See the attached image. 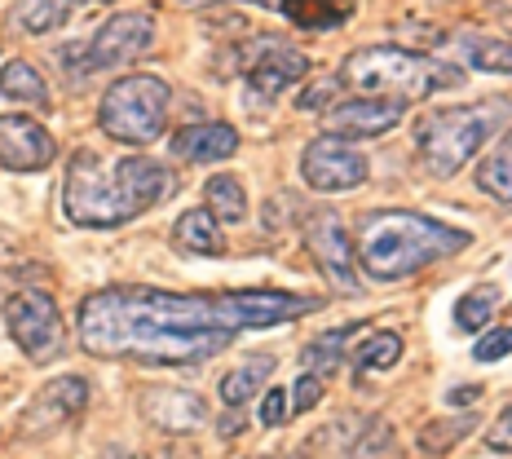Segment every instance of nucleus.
Here are the masks:
<instances>
[{
	"label": "nucleus",
	"instance_id": "3",
	"mask_svg": "<svg viewBox=\"0 0 512 459\" xmlns=\"http://www.w3.org/2000/svg\"><path fill=\"white\" fill-rule=\"evenodd\" d=\"M473 234L442 226V221L424 217V212L407 208H376L358 221V265L367 279L376 283H398L411 274L429 270V265L446 261V256H460Z\"/></svg>",
	"mask_w": 512,
	"mask_h": 459
},
{
	"label": "nucleus",
	"instance_id": "29",
	"mask_svg": "<svg viewBox=\"0 0 512 459\" xmlns=\"http://www.w3.org/2000/svg\"><path fill=\"white\" fill-rule=\"evenodd\" d=\"M473 429V415H460L455 424H429V429L420 433V451H429V455H442V451H451V442L460 433Z\"/></svg>",
	"mask_w": 512,
	"mask_h": 459
},
{
	"label": "nucleus",
	"instance_id": "23",
	"mask_svg": "<svg viewBox=\"0 0 512 459\" xmlns=\"http://www.w3.org/2000/svg\"><path fill=\"white\" fill-rule=\"evenodd\" d=\"M358 332H362V323H349V327H336V332H327V336L309 340V345L301 349V362L309 367V376H332L340 362H345V345H349V336H358Z\"/></svg>",
	"mask_w": 512,
	"mask_h": 459
},
{
	"label": "nucleus",
	"instance_id": "1",
	"mask_svg": "<svg viewBox=\"0 0 512 459\" xmlns=\"http://www.w3.org/2000/svg\"><path fill=\"white\" fill-rule=\"evenodd\" d=\"M80 345L93 358H124L146 367H190L230 345L234 327L221 296H186L159 287H106L84 296Z\"/></svg>",
	"mask_w": 512,
	"mask_h": 459
},
{
	"label": "nucleus",
	"instance_id": "33",
	"mask_svg": "<svg viewBox=\"0 0 512 459\" xmlns=\"http://www.w3.org/2000/svg\"><path fill=\"white\" fill-rule=\"evenodd\" d=\"M336 89H340V80H314V84H309V89L301 93V98H296V106H301V111H318V106L332 102Z\"/></svg>",
	"mask_w": 512,
	"mask_h": 459
},
{
	"label": "nucleus",
	"instance_id": "28",
	"mask_svg": "<svg viewBox=\"0 0 512 459\" xmlns=\"http://www.w3.org/2000/svg\"><path fill=\"white\" fill-rule=\"evenodd\" d=\"M398 358H402V336L398 332H376V336H367L362 340V349L354 354V367L367 376V371H389V367H398Z\"/></svg>",
	"mask_w": 512,
	"mask_h": 459
},
{
	"label": "nucleus",
	"instance_id": "12",
	"mask_svg": "<svg viewBox=\"0 0 512 459\" xmlns=\"http://www.w3.org/2000/svg\"><path fill=\"white\" fill-rule=\"evenodd\" d=\"M58 142L45 124H36L31 115H0V164L9 173H40L53 164Z\"/></svg>",
	"mask_w": 512,
	"mask_h": 459
},
{
	"label": "nucleus",
	"instance_id": "8",
	"mask_svg": "<svg viewBox=\"0 0 512 459\" xmlns=\"http://www.w3.org/2000/svg\"><path fill=\"white\" fill-rule=\"evenodd\" d=\"M305 248L314 256V265L323 270V279L336 287V292H362V274L354 261V243L340 230V221L332 212H314L305 221Z\"/></svg>",
	"mask_w": 512,
	"mask_h": 459
},
{
	"label": "nucleus",
	"instance_id": "32",
	"mask_svg": "<svg viewBox=\"0 0 512 459\" xmlns=\"http://www.w3.org/2000/svg\"><path fill=\"white\" fill-rule=\"evenodd\" d=\"M486 446L490 451H499V455H512V407L486 429Z\"/></svg>",
	"mask_w": 512,
	"mask_h": 459
},
{
	"label": "nucleus",
	"instance_id": "35",
	"mask_svg": "<svg viewBox=\"0 0 512 459\" xmlns=\"http://www.w3.org/2000/svg\"><path fill=\"white\" fill-rule=\"evenodd\" d=\"M482 398V389L477 384H460V389H451V407H468V402Z\"/></svg>",
	"mask_w": 512,
	"mask_h": 459
},
{
	"label": "nucleus",
	"instance_id": "20",
	"mask_svg": "<svg viewBox=\"0 0 512 459\" xmlns=\"http://www.w3.org/2000/svg\"><path fill=\"white\" fill-rule=\"evenodd\" d=\"M455 53H460V62H464V67H473V71L512 76V45H508V40H490V36L460 31V36H455Z\"/></svg>",
	"mask_w": 512,
	"mask_h": 459
},
{
	"label": "nucleus",
	"instance_id": "31",
	"mask_svg": "<svg viewBox=\"0 0 512 459\" xmlns=\"http://www.w3.org/2000/svg\"><path fill=\"white\" fill-rule=\"evenodd\" d=\"M323 389H327L323 376H309V371H305V376H296V389H292V411H296V415H301V411H314L318 402H323Z\"/></svg>",
	"mask_w": 512,
	"mask_h": 459
},
{
	"label": "nucleus",
	"instance_id": "2",
	"mask_svg": "<svg viewBox=\"0 0 512 459\" xmlns=\"http://www.w3.org/2000/svg\"><path fill=\"white\" fill-rule=\"evenodd\" d=\"M173 186V168L159 159H102L93 151H76L67 164V181H62V208L84 230H115L142 217L146 208L164 204Z\"/></svg>",
	"mask_w": 512,
	"mask_h": 459
},
{
	"label": "nucleus",
	"instance_id": "11",
	"mask_svg": "<svg viewBox=\"0 0 512 459\" xmlns=\"http://www.w3.org/2000/svg\"><path fill=\"white\" fill-rule=\"evenodd\" d=\"M155 45V23L146 14H115L98 27V36L84 49V71H106V67H124L137 62L146 49Z\"/></svg>",
	"mask_w": 512,
	"mask_h": 459
},
{
	"label": "nucleus",
	"instance_id": "10",
	"mask_svg": "<svg viewBox=\"0 0 512 459\" xmlns=\"http://www.w3.org/2000/svg\"><path fill=\"white\" fill-rule=\"evenodd\" d=\"M226 318L234 332H252V327H279L292 318L314 314V296H292V292H270V287H248V292H221Z\"/></svg>",
	"mask_w": 512,
	"mask_h": 459
},
{
	"label": "nucleus",
	"instance_id": "26",
	"mask_svg": "<svg viewBox=\"0 0 512 459\" xmlns=\"http://www.w3.org/2000/svg\"><path fill=\"white\" fill-rule=\"evenodd\" d=\"M204 199H208V212L217 221H230V226H239L243 217H248V195H243L239 177H212L204 186Z\"/></svg>",
	"mask_w": 512,
	"mask_h": 459
},
{
	"label": "nucleus",
	"instance_id": "17",
	"mask_svg": "<svg viewBox=\"0 0 512 459\" xmlns=\"http://www.w3.org/2000/svg\"><path fill=\"white\" fill-rule=\"evenodd\" d=\"M239 151V133L230 124H190L173 137V155L186 164H221Z\"/></svg>",
	"mask_w": 512,
	"mask_h": 459
},
{
	"label": "nucleus",
	"instance_id": "7",
	"mask_svg": "<svg viewBox=\"0 0 512 459\" xmlns=\"http://www.w3.org/2000/svg\"><path fill=\"white\" fill-rule=\"evenodd\" d=\"M5 323L14 345L31 362H53L67 349V327H62V314L49 292H14L5 301Z\"/></svg>",
	"mask_w": 512,
	"mask_h": 459
},
{
	"label": "nucleus",
	"instance_id": "36",
	"mask_svg": "<svg viewBox=\"0 0 512 459\" xmlns=\"http://www.w3.org/2000/svg\"><path fill=\"white\" fill-rule=\"evenodd\" d=\"M181 5H208V0H181ZM256 5H270V0H256Z\"/></svg>",
	"mask_w": 512,
	"mask_h": 459
},
{
	"label": "nucleus",
	"instance_id": "25",
	"mask_svg": "<svg viewBox=\"0 0 512 459\" xmlns=\"http://www.w3.org/2000/svg\"><path fill=\"white\" fill-rule=\"evenodd\" d=\"M0 93H5V98H14V102L49 106V84H45V76H40V71L31 67V62H23V58L5 62V71H0Z\"/></svg>",
	"mask_w": 512,
	"mask_h": 459
},
{
	"label": "nucleus",
	"instance_id": "16",
	"mask_svg": "<svg viewBox=\"0 0 512 459\" xmlns=\"http://www.w3.org/2000/svg\"><path fill=\"white\" fill-rule=\"evenodd\" d=\"M142 411L168 433H190V429H204L208 424L204 398H199V393H186V389H146Z\"/></svg>",
	"mask_w": 512,
	"mask_h": 459
},
{
	"label": "nucleus",
	"instance_id": "27",
	"mask_svg": "<svg viewBox=\"0 0 512 459\" xmlns=\"http://www.w3.org/2000/svg\"><path fill=\"white\" fill-rule=\"evenodd\" d=\"M499 305V287H473V292L460 296V305H455V327L460 332H482V327L490 323V314H495Z\"/></svg>",
	"mask_w": 512,
	"mask_h": 459
},
{
	"label": "nucleus",
	"instance_id": "9",
	"mask_svg": "<svg viewBox=\"0 0 512 459\" xmlns=\"http://www.w3.org/2000/svg\"><path fill=\"white\" fill-rule=\"evenodd\" d=\"M301 177L314 190H323V195H336V190H354L367 181V159L349 142L323 133L301 151Z\"/></svg>",
	"mask_w": 512,
	"mask_h": 459
},
{
	"label": "nucleus",
	"instance_id": "21",
	"mask_svg": "<svg viewBox=\"0 0 512 459\" xmlns=\"http://www.w3.org/2000/svg\"><path fill=\"white\" fill-rule=\"evenodd\" d=\"M71 5L76 0H14L9 9V23L27 36H45V31H58L71 18Z\"/></svg>",
	"mask_w": 512,
	"mask_h": 459
},
{
	"label": "nucleus",
	"instance_id": "19",
	"mask_svg": "<svg viewBox=\"0 0 512 459\" xmlns=\"http://www.w3.org/2000/svg\"><path fill=\"white\" fill-rule=\"evenodd\" d=\"M173 239H177V248H181V252H195V256H221V248H226L217 217H212L208 208H190V212H181L177 226H173Z\"/></svg>",
	"mask_w": 512,
	"mask_h": 459
},
{
	"label": "nucleus",
	"instance_id": "15",
	"mask_svg": "<svg viewBox=\"0 0 512 459\" xmlns=\"http://www.w3.org/2000/svg\"><path fill=\"white\" fill-rule=\"evenodd\" d=\"M84 402H89V384L80 376H58L49 380L45 389L31 398V407L23 415V433H53L58 424H67L76 411H84Z\"/></svg>",
	"mask_w": 512,
	"mask_h": 459
},
{
	"label": "nucleus",
	"instance_id": "5",
	"mask_svg": "<svg viewBox=\"0 0 512 459\" xmlns=\"http://www.w3.org/2000/svg\"><path fill=\"white\" fill-rule=\"evenodd\" d=\"M512 102L508 98H482L460 106H437L415 128V146H420V164L429 177H455L473 159L499 128H508Z\"/></svg>",
	"mask_w": 512,
	"mask_h": 459
},
{
	"label": "nucleus",
	"instance_id": "30",
	"mask_svg": "<svg viewBox=\"0 0 512 459\" xmlns=\"http://www.w3.org/2000/svg\"><path fill=\"white\" fill-rule=\"evenodd\" d=\"M512 354V327H490V332L473 345V358L477 362H499Z\"/></svg>",
	"mask_w": 512,
	"mask_h": 459
},
{
	"label": "nucleus",
	"instance_id": "18",
	"mask_svg": "<svg viewBox=\"0 0 512 459\" xmlns=\"http://www.w3.org/2000/svg\"><path fill=\"white\" fill-rule=\"evenodd\" d=\"M279 9L305 31H336L354 18V0H279Z\"/></svg>",
	"mask_w": 512,
	"mask_h": 459
},
{
	"label": "nucleus",
	"instance_id": "24",
	"mask_svg": "<svg viewBox=\"0 0 512 459\" xmlns=\"http://www.w3.org/2000/svg\"><path fill=\"white\" fill-rule=\"evenodd\" d=\"M477 190H482V195H490L495 204L512 208V128L504 133L499 151L490 155L482 168H477Z\"/></svg>",
	"mask_w": 512,
	"mask_h": 459
},
{
	"label": "nucleus",
	"instance_id": "22",
	"mask_svg": "<svg viewBox=\"0 0 512 459\" xmlns=\"http://www.w3.org/2000/svg\"><path fill=\"white\" fill-rule=\"evenodd\" d=\"M270 371H274V358L270 354H252L248 362H239V367H234L230 376L221 380V402H226V407H243L248 398L261 393V384H265Z\"/></svg>",
	"mask_w": 512,
	"mask_h": 459
},
{
	"label": "nucleus",
	"instance_id": "6",
	"mask_svg": "<svg viewBox=\"0 0 512 459\" xmlns=\"http://www.w3.org/2000/svg\"><path fill=\"white\" fill-rule=\"evenodd\" d=\"M168 106H173L168 84L137 71V76H120L106 89L98 106V124L106 137H115L124 146H151L168 128Z\"/></svg>",
	"mask_w": 512,
	"mask_h": 459
},
{
	"label": "nucleus",
	"instance_id": "34",
	"mask_svg": "<svg viewBox=\"0 0 512 459\" xmlns=\"http://www.w3.org/2000/svg\"><path fill=\"white\" fill-rule=\"evenodd\" d=\"M287 420V393L283 389H270L261 402V424L265 429H279V424Z\"/></svg>",
	"mask_w": 512,
	"mask_h": 459
},
{
	"label": "nucleus",
	"instance_id": "14",
	"mask_svg": "<svg viewBox=\"0 0 512 459\" xmlns=\"http://www.w3.org/2000/svg\"><path fill=\"white\" fill-rule=\"evenodd\" d=\"M305 76H309V58L279 45V40H261V45H256V58L248 62V89L265 102L279 98L283 89H292V84L305 80Z\"/></svg>",
	"mask_w": 512,
	"mask_h": 459
},
{
	"label": "nucleus",
	"instance_id": "4",
	"mask_svg": "<svg viewBox=\"0 0 512 459\" xmlns=\"http://www.w3.org/2000/svg\"><path fill=\"white\" fill-rule=\"evenodd\" d=\"M345 89L362 98H384V102H411L429 98L437 89H455L464 76L446 58H424V53L398 49V45H371L345 58L336 76Z\"/></svg>",
	"mask_w": 512,
	"mask_h": 459
},
{
	"label": "nucleus",
	"instance_id": "13",
	"mask_svg": "<svg viewBox=\"0 0 512 459\" xmlns=\"http://www.w3.org/2000/svg\"><path fill=\"white\" fill-rule=\"evenodd\" d=\"M407 102H384V98H354L327 111V137L340 142H362V137H384L389 128L402 124Z\"/></svg>",
	"mask_w": 512,
	"mask_h": 459
}]
</instances>
